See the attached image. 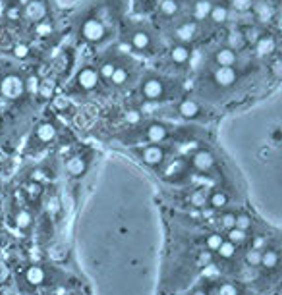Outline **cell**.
<instances>
[{
    "label": "cell",
    "mask_w": 282,
    "mask_h": 295,
    "mask_svg": "<svg viewBox=\"0 0 282 295\" xmlns=\"http://www.w3.org/2000/svg\"><path fill=\"white\" fill-rule=\"evenodd\" d=\"M23 15L33 23H41L48 15V6L45 0H27L23 6Z\"/></svg>",
    "instance_id": "cell-15"
},
{
    "label": "cell",
    "mask_w": 282,
    "mask_h": 295,
    "mask_svg": "<svg viewBox=\"0 0 282 295\" xmlns=\"http://www.w3.org/2000/svg\"><path fill=\"white\" fill-rule=\"evenodd\" d=\"M157 172H159V176H161V179H163L164 183L176 185V187L188 185L190 179H192V168H190L186 156H172V158H166L164 164Z\"/></svg>",
    "instance_id": "cell-3"
},
{
    "label": "cell",
    "mask_w": 282,
    "mask_h": 295,
    "mask_svg": "<svg viewBox=\"0 0 282 295\" xmlns=\"http://www.w3.org/2000/svg\"><path fill=\"white\" fill-rule=\"evenodd\" d=\"M174 132L176 128L166 124V122H147V124H139L132 128L130 132V137L128 141L130 143H135V145H145V143H151V145H164L166 141H170L174 137Z\"/></svg>",
    "instance_id": "cell-2"
},
{
    "label": "cell",
    "mask_w": 282,
    "mask_h": 295,
    "mask_svg": "<svg viewBox=\"0 0 282 295\" xmlns=\"http://www.w3.org/2000/svg\"><path fill=\"white\" fill-rule=\"evenodd\" d=\"M238 74L236 68H215L213 70V81L217 87H223V89H230L232 85H236Z\"/></svg>",
    "instance_id": "cell-16"
},
{
    "label": "cell",
    "mask_w": 282,
    "mask_h": 295,
    "mask_svg": "<svg viewBox=\"0 0 282 295\" xmlns=\"http://www.w3.org/2000/svg\"><path fill=\"white\" fill-rule=\"evenodd\" d=\"M130 154L134 158H137L143 166H147L151 170H159L164 164V160L168 158L170 148L164 147V145L145 143V145H134V147H130Z\"/></svg>",
    "instance_id": "cell-5"
},
{
    "label": "cell",
    "mask_w": 282,
    "mask_h": 295,
    "mask_svg": "<svg viewBox=\"0 0 282 295\" xmlns=\"http://www.w3.org/2000/svg\"><path fill=\"white\" fill-rule=\"evenodd\" d=\"M132 77V68L128 64H116V70L110 77L108 85H114V87H124Z\"/></svg>",
    "instance_id": "cell-26"
},
{
    "label": "cell",
    "mask_w": 282,
    "mask_h": 295,
    "mask_svg": "<svg viewBox=\"0 0 282 295\" xmlns=\"http://www.w3.org/2000/svg\"><path fill=\"white\" fill-rule=\"evenodd\" d=\"M2 201H4V191H2V187H0V205H2Z\"/></svg>",
    "instance_id": "cell-44"
},
{
    "label": "cell",
    "mask_w": 282,
    "mask_h": 295,
    "mask_svg": "<svg viewBox=\"0 0 282 295\" xmlns=\"http://www.w3.org/2000/svg\"><path fill=\"white\" fill-rule=\"evenodd\" d=\"M255 10H257L255 14H257V17H259L261 21H267V19H271V17H273V12H275V10H273V6H269V4L265 6V2H261L259 6H255Z\"/></svg>",
    "instance_id": "cell-37"
},
{
    "label": "cell",
    "mask_w": 282,
    "mask_h": 295,
    "mask_svg": "<svg viewBox=\"0 0 282 295\" xmlns=\"http://www.w3.org/2000/svg\"><path fill=\"white\" fill-rule=\"evenodd\" d=\"M197 35V23L195 21H182L178 27H176V39H178L182 44L192 43Z\"/></svg>",
    "instance_id": "cell-24"
},
{
    "label": "cell",
    "mask_w": 282,
    "mask_h": 295,
    "mask_svg": "<svg viewBox=\"0 0 282 295\" xmlns=\"http://www.w3.org/2000/svg\"><path fill=\"white\" fill-rule=\"evenodd\" d=\"M223 236L226 241H230L232 245H236L238 249H240V247H248L252 234H250V232H244V230H240V228H232V230L224 232Z\"/></svg>",
    "instance_id": "cell-25"
},
{
    "label": "cell",
    "mask_w": 282,
    "mask_h": 295,
    "mask_svg": "<svg viewBox=\"0 0 282 295\" xmlns=\"http://www.w3.org/2000/svg\"><path fill=\"white\" fill-rule=\"evenodd\" d=\"M242 261H244V265L248 266V268H259V261H261V251L246 247V251L242 253Z\"/></svg>",
    "instance_id": "cell-34"
},
{
    "label": "cell",
    "mask_w": 282,
    "mask_h": 295,
    "mask_svg": "<svg viewBox=\"0 0 282 295\" xmlns=\"http://www.w3.org/2000/svg\"><path fill=\"white\" fill-rule=\"evenodd\" d=\"M15 226H17V230H21V232L31 230V226H33V216H31L29 210H25V208H17V210H15Z\"/></svg>",
    "instance_id": "cell-29"
},
{
    "label": "cell",
    "mask_w": 282,
    "mask_h": 295,
    "mask_svg": "<svg viewBox=\"0 0 282 295\" xmlns=\"http://www.w3.org/2000/svg\"><path fill=\"white\" fill-rule=\"evenodd\" d=\"M99 83H101L99 72H97V68H93V66H83V68L75 74V79H74L75 91L91 93V91H95V89L99 87Z\"/></svg>",
    "instance_id": "cell-9"
},
{
    "label": "cell",
    "mask_w": 282,
    "mask_h": 295,
    "mask_svg": "<svg viewBox=\"0 0 282 295\" xmlns=\"http://www.w3.org/2000/svg\"><path fill=\"white\" fill-rule=\"evenodd\" d=\"M176 114L184 120H197L201 116H205V110H203L201 104L197 101H193V99H182L176 104Z\"/></svg>",
    "instance_id": "cell-13"
},
{
    "label": "cell",
    "mask_w": 282,
    "mask_h": 295,
    "mask_svg": "<svg viewBox=\"0 0 282 295\" xmlns=\"http://www.w3.org/2000/svg\"><path fill=\"white\" fill-rule=\"evenodd\" d=\"M137 93L147 103H161V101H166L170 97V85L159 75H147V77L141 79Z\"/></svg>",
    "instance_id": "cell-6"
},
{
    "label": "cell",
    "mask_w": 282,
    "mask_h": 295,
    "mask_svg": "<svg viewBox=\"0 0 282 295\" xmlns=\"http://www.w3.org/2000/svg\"><path fill=\"white\" fill-rule=\"evenodd\" d=\"M4 14L8 17V21H12V23H17V21H21V15H23V8H21V4L19 2H15V0H10L8 2V6H6V10H4Z\"/></svg>",
    "instance_id": "cell-33"
},
{
    "label": "cell",
    "mask_w": 282,
    "mask_h": 295,
    "mask_svg": "<svg viewBox=\"0 0 282 295\" xmlns=\"http://www.w3.org/2000/svg\"><path fill=\"white\" fill-rule=\"evenodd\" d=\"M58 137V126L52 120H43L35 126V130L31 133L29 145H27V152H35L39 148L50 145L52 141H56Z\"/></svg>",
    "instance_id": "cell-7"
},
{
    "label": "cell",
    "mask_w": 282,
    "mask_h": 295,
    "mask_svg": "<svg viewBox=\"0 0 282 295\" xmlns=\"http://www.w3.org/2000/svg\"><path fill=\"white\" fill-rule=\"evenodd\" d=\"M116 64H118V60L112 58V56H108L106 60L101 62V66L97 68V72H99V79L104 81V83H108L110 81V77L114 74V70H116Z\"/></svg>",
    "instance_id": "cell-27"
},
{
    "label": "cell",
    "mask_w": 282,
    "mask_h": 295,
    "mask_svg": "<svg viewBox=\"0 0 282 295\" xmlns=\"http://www.w3.org/2000/svg\"><path fill=\"white\" fill-rule=\"evenodd\" d=\"M223 241H224V236L221 232H209L207 236L203 237V249H207L209 253H215L221 247Z\"/></svg>",
    "instance_id": "cell-30"
},
{
    "label": "cell",
    "mask_w": 282,
    "mask_h": 295,
    "mask_svg": "<svg viewBox=\"0 0 282 295\" xmlns=\"http://www.w3.org/2000/svg\"><path fill=\"white\" fill-rule=\"evenodd\" d=\"M149 2H153V0H149Z\"/></svg>",
    "instance_id": "cell-45"
},
{
    "label": "cell",
    "mask_w": 282,
    "mask_h": 295,
    "mask_svg": "<svg viewBox=\"0 0 282 295\" xmlns=\"http://www.w3.org/2000/svg\"><path fill=\"white\" fill-rule=\"evenodd\" d=\"M192 295H209V290H205V288H195L192 292Z\"/></svg>",
    "instance_id": "cell-43"
},
{
    "label": "cell",
    "mask_w": 282,
    "mask_h": 295,
    "mask_svg": "<svg viewBox=\"0 0 282 295\" xmlns=\"http://www.w3.org/2000/svg\"><path fill=\"white\" fill-rule=\"evenodd\" d=\"M211 21L213 23H217V25H223L226 23V19H228V6L224 4V2H217V4H213L211 6Z\"/></svg>",
    "instance_id": "cell-28"
},
{
    "label": "cell",
    "mask_w": 282,
    "mask_h": 295,
    "mask_svg": "<svg viewBox=\"0 0 282 295\" xmlns=\"http://www.w3.org/2000/svg\"><path fill=\"white\" fill-rule=\"evenodd\" d=\"M244 44V37H242V33H230V37H228V48H240Z\"/></svg>",
    "instance_id": "cell-40"
},
{
    "label": "cell",
    "mask_w": 282,
    "mask_h": 295,
    "mask_svg": "<svg viewBox=\"0 0 282 295\" xmlns=\"http://www.w3.org/2000/svg\"><path fill=\"white\" fill-rule=\"evenodd\" d=\"M209 295H246V288L234 280H223L211 286Z\"/></svg>",
    "instance_id": "cell-17"
},
{
    "label": "cell",
    "mask_w": 282,
    "mask_h": 295,
    "mask_svg": "<svg viewBox=\"0 0 282 295\" xmlns=\"http://www.w3.org/2000/svg\"><path fill=\"white\" fill-rule=\"evenodd\" d=\"M211 0H195L193 4V19L201 21V19H207L211 14Z\"/></svg>",
    "instance_id": "cell-31"
},
{
    "label": "cell",
    "mask_w": 282,
    "mask_h": 295,
    "mask_svg": "<svg viewBox=\"0 0 282 295\" xmlns=\"http://www.w3.org/2000/svg\"><path fill=\"white\" fill-rule=\"evenodd\" d=\"M186 158H188V164H190L192 172L201 174V176L209 177V179L217 177L219 176V172H221V164H219L217 154L207 147L193 148L192 154H188Z\"/></svg>",
    "instance_id": "cell-4"
},
{
    "label": "cell",
    "mask_w": 282,
    "mask_h": 295,
    "mask_svg": "<svg viewBox=\"0 0 282 295\" xmlns=\"http://www.w3.org/2000/svg\"><path fill=\"white\" fill-rule=\"evenodd\" d=\"M27 93H25V79L23 75L12 72V74H6L0 77V97L6 99V101H19L23 99Z\"/></svg>",
    "instance_id": "cell-8"
},
{
    "label": "cell",
    "mask_w": 282,
    "mask_h": 295,
    "mask_svg": "<svg viewBox=\"0 0 282 295\" xmlns=\"http://www.w3.org/2000/svg\"><path fill=\"white\" fill-rule=\"evenodd\" d=\"M238 251H240V249H238L236 245H232L230 241L224 239L223 243H221V247L213 253V261H215V263H223V265L224 263H232L238 257Z\"/></svg>",
    "instance_id": "cell-20"
},
{
    "label": "cell",
    "mask_w": 282,
    "mask_h": 295,
    "mask_svg": "<svg viewBox=\"0 0 282 295\" xmlns=\"http://www.w3.org/2000/svg\"><path fill=\"white\" fill-rule=\"evenodd\" d=\"M213 62L217 68H234L238 64V52L228 46H223L213 54Z\"/></svg>",
    "instance_id": "cell-19"
},
{
    "label": "cell",
    "mask_w": 282,
    "mask_h": 295,
    "mask_svg": "<svg viewBox=\"0 0 282 295\" xmlns=\"http://www.w3.org/2000/svg\"><path fill=\"white\" fill-rule=\"evenodd\" d=\"M23 79H25V93L27 95H37L39 93V89H41V77L37 74H29V75H23Z\"/></svg>",
    "instance_id": "cell-35"
},
{
    "label": "cell",
    "mask_w": 282,
    "mask_h": 295,
    "mask_svg": "<svg viewBox=\"0 0 282 295\" xmlns=\"http://www.w3.org/2000/svg\"><path fill=\"white\" fill-rule=\"evenodd\" d=\"M35 33L39 35V37H46V35H50L52 33V23H39L37 27H35Z\"/></svg>",
    "instance_id": "cell-41"
},
{
    "label": "cell",
    "mask_w": 282,
    "mask_h": 295,
    "mask_svg": "<svg viewBox=\"0 0 282 295\" xmlns=\"http://www.w3.org/2000/svg\"><path fill=\"white\" fill-rule=\"evenodd\" d=\"M81 37L87 43H101V41H104V37H106V27H104V23L101 19L89 17L81 25Z\"/></svg>",
    "instance_id": "cell-11"
},
{
    "label": "cell",
    "mask_w": 282,
    "mask_h": 295,
    "mask_svg": "<svg viewBox=\"0 0 282 295\" xmlns=\"http://www.w3.org/2000/svg\"><path fill=\"white\" fill-rule=\"evenodd\" d=\"M21 193L27 197V199H39L41 195H43V185L41 183H37V181H29V183H25V187L21 189Z\"/></svg>",
    "instance_id": "cell-36"
},
{
    "label": "cell",
    "mask_w": 282,
    "mask_h": 295,
    "mask_svg": "<svg viewBox=\"0 0 282 295\" xmlns=\"http://www.w3.org/2000/svg\"><path fill=\"white\" fill-rule=\"evenodd\" d=\"M91 166V154H85V152H75L72 154L66 162H64V170L68 172V176L74 177V179H79L87 174Z\"/></svg>",
    "instance_id": "cell-10"
},
{
    "label": "cell",
    "mask_w": 282,
    "mask_h": 295,
    "mask_svg": "<svg viewBox=\"0 0 282 295\" xmlns=\"http://www.w3.org/2000/svg\"><path fill=\"white\" fill-rule=\"evenodd\" d=\"M168 58L170 62L174 64V66H186L190 58H192V48L188 46V44H174L172 48H170V52H168Z\"/></svg>",
    "instance_id": "cell-21"
},
{
    "label": "cell",
    "mask_w": 282,
    "mask_h": 295,
    "mask_svg": "<svg viewBox=\"0 0 282 295\" xmlns=\"http://www.w3.org/2000/svg\"><path fill=\"white\" fill-rule=\"evenodd\" d=\"M232 8L240 14H246L253 8V0H232Z\"/></svg>",
    "instance_id": "cell-39"
},
{
    "label": "cell",
    "mask_w": 282,
    "mask_h": 295,
    "mask_svg": "<svg viewBox=\"0 0 282 295\" xmlns=\"http://www.w3.org/2000/svg\"><path fill=\"white\" fill-rule=\"evenodd\" d=\"M275 48H277V41H275V37H273L271 33H263V35L255 41V52H257V56H261V58L271 56V54L275 52Z\"/></svg>",
    "instance_id": "cell-23"
},
{
    "label": "cell",
    "mask_w": 282,
    "mask_h": 295,
    "mask_svg": "<svg viewBox=\"0 0 282 295\" xmlns=\"http://www.w3.org/2000/svg\"><path fill=\"white\" fill-rule=\"evenodd\" d=\"M12 54H14L15 58H21V60H25V58H29V54H31V48L27 46L25 43H17L12 48Z\"/></svg>",
    "instance_id": "cell-38"
},
{
    "label": "cell",
    "mask_w": 282,
    "mask_h": 295,
    "mask_svg": "<svg viewBox=\"0 0 282 295\" xmlns=\"http://www.w3.org/2000/svg\"><path fill=\"white\" fill-rule=\"evenodd\" d=\"M8 274H10V272H8V266H6L4 263H2V261H0V284H2V282L8 278Z\"/></svg>",
    "instance_id": "cell-42"
},
{
    "label": "cell",
    "mask_w": 282,
    "mask_h": 295,
    "mask_svg": "<svg viewBox=\"0 0 282 295\" xmlns=\"http://www.w3.org/2000/svg\"><path fill=\"white\" fill-rule=\"evenodd\" d=\"M232 203V193L228 191L226 187H213L209 191V201H207V208L213 210H224V208L230 207Z\"/></svg>",
    "instance_id": "cell-14"
},
{
    "label": "cell",
    "mask_w": 282,
    "mask_h": 295,
    "mask_svg": "<svg viewBox=\"0 0 282 295\" xmlns=\"http://www.w3.org/2000/svg\"><path fill=\"white\" fill-rule=\"evenodd\" d=\"M17 284H21L27 290H39V288H56L62 282V272L58 268L45 263H29L21 266L15 274Z\"/></svg>",
    "instance_id": "cell-1"
},
{
    "label": "cell",
    "mask_w": 282,
    "mask_h": 295,
    "mask_svg": "<svg viewBox=\"0 0 282 295\" xmlns=\"http://www.w3.org/2000/svg\"><path fill=\"white\" fill-rule=\"evenodd\" d=\"M159 12L164 17H176L180 14V2L178 0H161Z\"/></svg>",
    "instance_id": "cell-32"
},
{
    "label": "cell",
    "mask_w": 282,
    "mask_h": 295,
    "mask_svg": "<svg viewBox=\"0 0 282 295\" xmlns=\"http://www.w3.org/2000/svg\"><path fill=\"white\" fill-rule=\"evenodd\" d=\"M209 191H211V187H205V185L193 187V189H190V191H188V195H186V203H188V205H190L192 208H197V210H201V208H207Z\"/></svg>",
    "instance_id": "cell-18"
},
{
    "label": "cell",
    "mask_w": 282,
    "mask_h": 295,
    "mask_svg": "<svg viewBox=\"0 0 282 295\" xmlns=\"http://www.w3.org/2000/svg\"><path fill=\"white\" fill-rule=\"evenodd\" d=\"M178 2H180V0H178Z\"/></svg>",
    "instance_id": "cell-46"
},
{
    "label": "cell",
    "mask_w": 282,
    "mask_h": 295,
    "mask_svg": "<svg viewBox=\"0 0 282 295\" xmlns=\"http://www.w3.org/2000/svg\"><path fill=\"white\" fill-rule=\"evenodd\" d=\"M130 44L134 46L135 50H139V52H149V50L153 48V37L149 35V31L137 29V31L132 33V37H130Z\"/></svg>",
    "instance_id": "cell-22"
},
{
    "label": "cell",
    "mask_w": 282,
    "mask_h": 295,
    "mask_svg": "<svg viewBox=\"0 0 282 295\" xmlns=\"http://www.w3.org/2000/svg\"><path fill=\"white\" fill-rule=\"evenodd\" d=\"M279 263H281V249H279V245H271L269 243L267 247L261 251V261H259V268L263 270V272H275L277 268H279Z\"/></svg>",
    "instance_id": "cell-12"
}]
</instances>
